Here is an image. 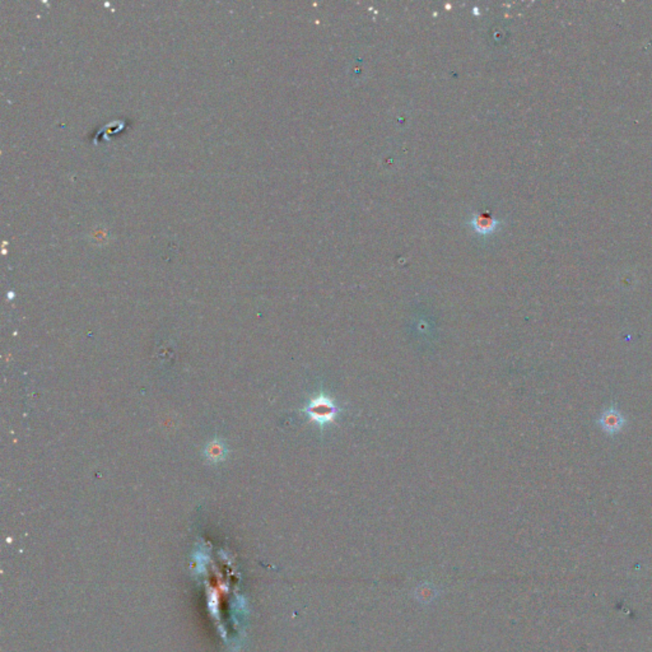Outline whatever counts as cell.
<instances>
[{
    "label": "cell",
    "instance_id": "cell-2",
    "mask_svg": "<svg viewBox=\"0 0 652 652\" xmlns=\"http://www.w3.org/2000/svg\"><path fill=\"white\" fill-rule=\"evenodd\" d=\"M306 412L310 414L311 418L316 420L319 423H326L330 420H334L336 415V408L329 399L319 396L315 401H311L310 405L306 409Z\"/></svg>",
    "mask_w": 652,
    "mask_h": 652
},
{
    "label": "cell",
    "instance_id": "cell-1",
    "mask_svg": "<svg viewBox=\"0 0 652 652\" xmlns=\"http://www.w3.org/2000/svg\"><path fill=\"white\" fill-rule=\"evenodd\" d=\"M598 425L600 427L601 431L607 433V436H615L622 432L626 427L627 418L618 408L610 405L601 413Z\"/></svg>",
    "mask_w": 652,
    "mask_h": 652
},
{
    "label": "cell",
    "instance_id": "cell-3",
    "mask_svg": "<svg viewBox=\"0 0 652 652\" xmlns=\"http://www.w3.org/2000/svg\"><path fill=\"white\" fill-rule=\"evenodd\" d=\"M473 223H474L475 230L480 233L491 232L492 230L496 226V225H494V223H496L494 220H493L492 217L485 215V214H479V215H477V217L474 218V220H473Z\"/></svg>",
    "mask_w": 652,
    "mask_h": 652
}]
</instances>
